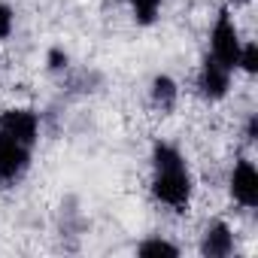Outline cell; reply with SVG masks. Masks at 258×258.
Instances as JSON below:
<instances>
[{
    "label": "cell",
    "instance_id": "1",
    "mask_svg": "<svg viewBox=\"0 0 258 258\" xmlns=\"http://www.w3.org/2000/svg\"><path fill=\"white\" fill-rule=\"evenodd\" d=\"M195 195V179L179 146L158 140L152 146V198L176 213H185Z\"/></svg>",
    "mask_w": 258,
    "mask_h": 258
},
{
    "label": "cell",
    "instance_id": "2",
    "mask_svg": "<svg viewBox=\"0 0 258 258\" xmlns=\"http://www.w3.org/2000/svg\"><path fill=\"white\" fill-rule=\"evenodd\" d=\"M240 31H237V22L231 16V10H219L216 22H213V31H210V55L225 64L228 70H237V58H240Z\"/></svg>",
    "mask_w": 258,
    "mask_h": 258
},
{
    "label": "cell",
    "instance_id": "3",
    "mask_svg": "<svg viewBox=\"0 0 258 258\" xmlns=\"http://www.w3.org/2000/svg\"><path fill=\"white\" fill-rule=\"evenodd\" d=\"M0 131L13 140H19L22 146L34 149L40 140V115L28 106H10L0 112Z\"/></svg>",
    "mask_w": 258,
    "mask_h": 258
},
{
    "label": "cell",
    "instance_id": "4",
    "mask_svg": "<svg viewBox=\"0 0 258 258\" xmlns=\"http://www.w3.org/2000/svg\"><path fill=\"white\" fill-rule=\"evenodd\" d=\"M231 76H234V70H228V67L219 64L213 55H207V58L201 61V67H198V79H195L198 94H201L204 100H210V103L225 100L228 91H231Z\"/></svg>",
    "mask_w": 258,
    "mask_h": 258
},
{
    "label": "cell",
    "instance_id": "5",
    "mask_svg": "<svg viewBox=\"0 0 258 258\" xmlns=\"http://www.w3.org/2000/svg\"><path fill=\"white\" fill-rule=\"evenodd\" d=\"M31 152L34 149L22 146L19 140H13V137H7L4 131H0V182L16 185L31 167Z\"/></svg>",
    "mask_w": 258,
    "mask_h": 258
},
{
    "label": "cell",
    "instance_id": "6",
    "mask_svg": "<svg viewBox=\"0 0 258 258\" xmlns=\"http://www.w3.org/2000/svg\"><path fill=\"white\" fill-rule=\"evenodd\" d=\"M228 191L243 210H255L258 207V170H255V164L249 158H240L234 164L231 179H228Z\"/></svg>",
    "mask_w": 258,
    "mask_h": 258
},
{
    "label": "cell",
    "instance_id": "7",
    "mask_svg": "<svg viewBox=\"0 0 258 258\" xmlns=\"http://www.w3.org/2000/svg\"><path fill=\"white\" fill-rule=\"evenodd\" d=\"M198 249H201L204 258H228L234 252V231H231V225L222 222V219L210 222L204 228V234H201Z\"/></svg>",
    "mask_w": 258,
    "mask_h": 258
},
{
    "label": "cell",
    "instance_id": "8",
    "mask_svg": "<svg viewBox=\"0 0 258 258\" xmlns=\"http://www.w3.org/2000/svg\"><path fill=\"white\" fill-rule=\"evenodd\" d=\"M149 100L158 112H173L176 109V100H179V85L173 76L167 73H158L149 85Z\"/></svg>",
    "mask_w": 258,
    "mask_h": 258
},
{
    "label": "cell",
    "instance_id": "9",
    "mask_svg": "<svg viewBox=\"0 0 258 258\" xmlns=\"http://www.w3.org/2000/svg\"><path fill=\"white\" fill-rule=\"evenodd\" d=\"M137 255H143V258H176L179 255V246L176 243H170V240H164V237H146L140 246H137Z\"/></svg>",
    "mask_w": 258,
    "mask_h": 258
},
{
    "label": "cell",
    "instance_id": "10",
    "mask_svg": "<svg viewBox=\"0 0 258 258\" xmlns=\"http://www.w3.org/2000/svg\"><path fill=\"white\" fill-rule=\"evenodd\" d=\"M127 7H131V16L137 25L149 28V25H155V19L161 13V0H127Z\"/></svg>",
    "mask_w": 258,
    "mask_h": 258
},
{
    "label": "cell",
    "instance_id": "11",
    "mask_svg": "<svg viewBox=\"0 0 258 258\" xmlns=\"http://www.w3.org/2000/svg\"><path fill=\"white\" fill-rule=\"evenodd\" d=\"M237 70H243L246 76H255L258 73V46L252 40H246L240 46V58H237Z\"/></svg>",
    "mask_w": 258,
    "mask_h": 258
},
{
    "label": "cell",
    "instance_id": "12",
    "mask_svg": "<svg viewBox=\"0 0 258 258\" xmlns=\"http://www.w3.org/2000/svg\"><path fill=\"white\" fill-rule=\"evenodd\" d=\"M13 28H16V13L7 0H0V40H10Z\"/></svg>",
    "mask_w": 258,
    "mask_h": 258
},
{
    "label": "cell",
    "instance_id": "13",
    "mask_svg": "<svg viewBox=\"0 0 258 258\" xmlns=\"http://www.w3.org/2000/svg\"><path fill=\"white\" fill-rule=\"evenodd\" d=\"M46 61H49V70H52V73H64V70L70 67V58H67L64 49H49Z\"/></svg>",
    "mask_w": 258,
    "mask_h": 258
},
{
    "label": "cell",
    "instance_id": "14",
    "mask_svg": "<svg viewBox=\"0 0 258 258\" xmlns=\"http://www.w3.org/2000/svg\"><path fill=\"white\" fill-rule=\"evenodd\" d=\"M255 137H258V118H255V115H249V118H246V140H249V143H255Z\"/></svg>",
    "mask_w": 258,
    "mask_h": 258
},
{
    "label": "cell",
    "instance_id": "15",
    "mask_svg": "<svg viewBox=\"0 0 258 258\" xmlns=\"http://www.w3.org/2000/svg\"><path fill=\"white\" fill-rule=\"evenodd\" d=\"M249 0H228V7H246Z\"/></svg>",
    "mask_w": 258,
    "mask_h": 258
}]
</instances>
